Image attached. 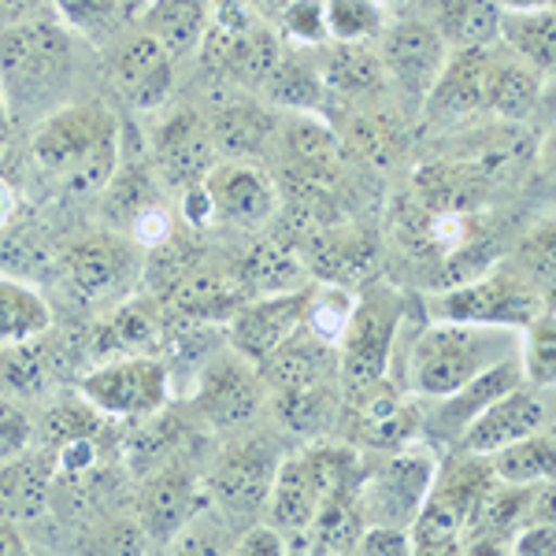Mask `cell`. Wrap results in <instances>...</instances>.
Here are the masks:
<instances>
[{
    "instance_id": "32",
    "label": "cell",
    "mask_w": 556,
    "mask_h": 556,
    "mask_svg": "<svg viewBox=\"0 0 556 556\" xmlns=\"http://www.w3.org/2000/svg\"><path fill=\"white\" fill-rule=\"evenodd\" d=\"M49 15L89 49H108L130 26L123 0H49Z\"/></svg>"
},
{
    "instance_id": "38",
    "label": "cell",
    "mask_w": 556,
    "mask_h": 556,
    "mask_svg": "<svg viewBox=\"0 0 556 556\" xmlns=\"http://www.w3.org/2000/svg\"><path fill=\"white\" fill-rule=\"evenodd\" d=\"M298 260H293L286 249H278L275 241H264V245L253 249V256L241 267V286L245 293H278V290H298Z\"/></svg>"
},
{
    "instance_id": "9",
    "label": "cell",
    "mask_w": 556,
    "mask_h": 556,
    "mask_svg": "<svg viewBox=\"0 0 556 556\" xmlns=\"http://www.w3.org/2000/svg\"><path fill=\"white\" fill-rule=\"evenodd\" d=\"M190 405L204 427L219 430V434H238L256 424L260 408L267 405V386L256 364H249L245 356H238L230 349V356H212L208 364H201L190 393Z\"/></svg>"
},
{
    "instance_id": "42",
    "label": "cell",
    "mask_w": 556,
    "mask_h": 556,
    "mask_svg": "<svg viewBox=\"0 0 556 556\" xmlns=\"http://www.w3.org/2000/svg\"><path fill=\"white\" fill-rule=\"evenodd\" d=\"M34 442H38V424L30 408L12 393H0V464L26 453Z\"/></svg>"
},
{
    "instance_id": "25",
    "label": "cell",
    "mask_w": 556,
    "mask_h": 556,
    "mask_svg": "<svg viewBox=\"0 0 556 556\" xmlns=\"http://www.w3.org/2000/svg\"><path fill=\"white\" fill-rule=\"evenodd\" d=\"M545 93V78L519 64L513 52L490 45V64H486V112L505 123H523L534 115L538 101Z\"/></svg>"
},
{
    "instance_id": "43",
    "label": "cell",
    "mask_w": 556,
    "mask_h": 556,
    "mask_svg": "<svg viewBox=\"0 0 556 556\" xmlns=\"http://www.w3.org/2000/svg\"><path fill=\"white\" fill-rule=\"evenodd\" d=\"M356 553H375V556H405V553H412V534H408V527H390V523H364L361 538H356Z\"/></svg>"
},
{
    "instance_id": "46",
    "label": "cell",
    "mask_w": 556,
    "mask_h": 556,
    "mask_svg": "<svg viewBox=\"0 0 556 556\" xmlns=\"http://www.w3.org/2000/svg\"><path fill=\"white\" fill-rule=\"evenodd\" d=\"M15 212H20V193H15V186L0 175V230L15 219Z\"/></svg>"
},
{
    "instance_id": "41",
    "label": "cell",
    "mask_w": 556,
    "mask_h": 556,
    "mask_svg": "<svg viewBox=\"0 0 556 556\" xmlns=\"http://www.w3.org/2000/svg\"><path fill=\"white\" fill-rule=\"evenodd\" d=\"M278 34L298 49H319L327 45V12H323V0H293L282 15H278Z\"/></svg>"
},
{
    "instance_id": "19",
    "label": "cell",
    "mask_w": 556,
    "mask_h": 556,
    "mask_svg": "<svg viewBox=\"0 0 556 556\" xmlns=\"http://www.w3.org/2000/svg\"><path fill=\"white\" fill-rule=\"evenodd\" d=\"M486 64L490 49H460L445 56L419 112L434 127H460L464 119L486 112Z\"/></svg>"
},
{
    "instance_id": "13",
    "label": "cell",
    "mask_w": 556,
    "mask_h": 556,
    "mask_svg": "<svg viewBox=\"0 0 556 556\" xmlns=\"http://www.w3.org/2000/svg\"><path fill=\"white\" fill-rule=\"evenodd\" d=\"M542 286H534L527 275H516L508 267H497L490 275L468 278L464 286L445 293L438 301L434 316L442 319H471V323H493V327L523 330L538 312L549 308L542 298Z\"/></svg>"
},
{
    "instance_id": "31",
    "label": "cell",
    "mask_w": 556,
    "mask_h": 556,
    "mask_svg": "<svg viewBox=\"0 0 556 556\" xmlns=\"http://www.w3.org/2000/svg\"><path fill=\"white\" fill-rule=\"evenodd\" d=\"M52 330V308L45 293L26 278L0 271V345H20Z\"/></svg>"
},
{
    "instance_id": "12",
    "label": "cell",
    "mask_w": 556,
    "mask_h": 556,
    "mask_svg": "<svg viewBox=\"0 0 556 556\" xmlns=\"http://www.w3.org/2000/svg\"><path fill=\"white\" fill-rule=\"evenodd\" d=\"M212 501L204 490V475L186 468L182 460H167L164 468L138 479L134 493V523L146 534L149 549H167L186 523L204 513Z\"/></svg>"
},
{
    "instance_id": "30",
    "label": "cell",
    "mask_w": 556,
    "mask_h": 556,
    "mask_svg": "<svg viewBox=\"0 0 556 556\" xmlns=\"http://www.w3.org/2000/svg\"><path fill=\"white\" fill-rule=\"evenodd\" d=\"M497 45L513 52L519 64L538 71L542 78L553 75V52H556V26L553 8H531V12H501Z\"/></svg>"
},
{
    "instance_id": "24",
    "label": "cell",
    "mask_w": 556,
    "mask_h": 556,
    "mask_svg": "<svg viewBox=\"0 0 556 556\" xmlns=\"http://www.w3.org/2000/svg\"><path fill=\"white\" fill-rule=\"evenodd\" d=\"M134 26L149 34L175 64H182L204 45V34L212 26V0H149Z\"/></svg>"
},
{
    "instance_id": "15",
    "label": "cell",
    "mask_w": 556,
    "mask_h": 556,
    "mask_svg": "<svg viewBox=\"0 0 556 556\" xmlns=\"http://www.w3.org/2000/svg\"><path fill=\"white\" fill-rule=\"evenodd\" d=\"M104 75L134 112H160L175 86V60L134 26L104 49Z\"/></svg>"
},
{
    "instance_id": "33",
    "label": "cell",
    "mask_w": 556,
    "mask_h": 556,
    "mask_svg": "<svg viewBox=\"0 0 556 556\" xmlns=\"http://www.w3.org/2000/svg\"><path fill=\"white\" fill-rule=\"evenodd\" d=\"M493 482H505V486H545L553 482V434L519 438V442L505 445V450L486 456Z\"/></svg>"
},
{
    "instance_id": "45",
    "label": "cell",
    "mask_w": 556,
    "mask_h": 556,
    "mask_svg": "<svg viewBox=\"0 0 556 556\" xmlns=\"http://www.w3.org/2000/svg\"><path fill=\"white\" fill-rule=\"evenodd\" d=\"M49 12V0H0V26H12Z\"/></svg>"
},
{
    "instance_id": "37",
    "label": "cell",
    "mask_w": 556,
    "mask_h": 556,
    "mask_svg": "<svg viewBox=\"0 0 556 556\" xmlns=\"http://www.w3.org/2000/svg\"><path fill=\"white\" fill-rule=\"evenodd\" d=\"M323 12L334 45H375L386 26L382 0H323Z\"/></svg>"
},
{
    "instance_id": "44",
    "label": "cell",
    "mask_w": 556,
    "mask_h": 556,
    "mask_svg": "<svg viewBox=\"0 0 556 556\" xmlns=\"http://www.w3.org/2000/svg\"><path fill=\"white\" fill-rule=\"evenodd\" d=\"M235 553L238 556H282L286 538H282V531H275L271 523H253L238 534Z\"/></svg>"
},
{
    "instance_id": "8",
    "label": "cell",
    "mask_w": 556,
    "mask_h": 556,
    "mask_svg": "<svg viewBox=\"0 0 556 556\" xmlns=\"http://www.w3.org/2000/svg\"><path fill=\"white\" fill-rule=\"evenodd\" d=\"M282 450L267 434H227L204 468V490L215 513L227 519H256L267 505Z\"/></svg>"
},
{
    "instance_id": "20",
    "label": "cell",
    "mask_w": 556,
    "mask_h": 556,
    "mask_svg": "<svg viewBox=\"0 0 556 556\" xmlns=\"http://www.w3.org/2000/svg\"><path fill=\"white\" fill-rule=\"evenodd\" d=\"M208 134L219 160H249L264 164V156L282 138V123L271 108L249 101V97H230L219 101L208 115Z\"/></svg>"
},
{
    "instance_id": "49",
    "label": "cell",
    "mask_w": 556,
    "mask_h": 556,
    "mask_svg": "<svg viewBox=\"0 0 556 556\" xmlns=\"http://www.w3.org/2000/svg\"><path fill=\"white\" fill-rule=\"evenodd\" d=\"M12 115H8V108H4V97H0V156H4V149H8V138H12Z\"/></svg>"
},
{
    "instance_id": "23",
    "label": "cell",
    "mask_w": 556,
    "mask_h": 556,
    "mask_svg": "<svg viewBox=\"0 0 556 556\" xmlns=\"http://www.w3.org/2000/svg\"><path fill=\"white\" fill-rule=\"evenodd\" d=\"M56 490V456L49 445L34 442L30 450L0 464V519L8 523H34L49 513Z\"/></svg>"
},
{
    "instance_id": "10",
    "label": "cell",
    "mask_w": 556,
    "mask_h": 556,
    "mask_svg": "<svg viewBox=\"0 0 556 556\" xmlns=\"http://www.w3.org/2000/svg\"><path fill=\"white\" fill-rule=\"evenodd\" d=\"M60 271L67 286L86 304H115L130 298L134 282L141 278V249L134 245L119 230H101V235H86L67 253L60 256Z\"/></svg>"
},
{
    "instance_id": "17",
    "label": "cell",
    "mask_w": 556,
    "mask_h": 556,
    "mask_svg": "<svg viewBox=\"0 0 556 556\" xmlns=\"http://www.w3.org/2000/svg\"><path fill=\"white\" fill-rule=\"evenodd\" d=\"M304 304H308V286L245 298L227 319L230 349L260 367L304 327Z\"/></svg>"
},
{
    "instance_id": "4",
    "label": "cell",
    "mask_w": 556,
    "mask_h": 556,
    "mask_svg": "<svg viewBox=\"0 0 556 556\" xmlns=\"http://www.w3.org/2000/svg\"><path fill=\"white\" fill-rule=\"evenodd\" d=\"M75 390L108 424H146L172 405V367L156 353H115L78 371Z\"/></svg>"
},
{
    "instance_id": "21",
    "label": "cell",
    "mask_w": 556,
    "mask_h": 556,
    "mask_svg": "<svg viewBox=\"0 0 556 556\" xmlns=\"http://www.w3.org/2000/svg\"><path fill=\"white\" fill-rule=\"evenodd\" d=\"M156 167L149 160V149L138 152L130 146V127L123 123V149H119V164H115L112 178L101 190V215L108 223V230H119L127 235L138 215H146L149 208L164 204V193H160L156 182Z\"/></svg>"
},
{
    "instance_id": "39",
    "label": "cell",
    "mask_w": 556,
    "mask_h": 556,
    "mask_svg": "<svg viewBox=\"0 0 556 556\" xmlns=\"http://www.w3.org/2000/svg\"><path fill=\"white\" fill-rule=\"evenodd\" d=\"M556 330H553V312L542 308L538 316L519 330V371L527 382L553 390V371H556Z\"/></svg>"
},
{
    "instance_id": "16",
    "label": "cell",
    "mask_w": 556,
    "mask_h": 556,
    "mask_svg": "<svg viewBox=\"0 0 556 556\" xmlns=\"http://www.w3.org/2000/svg\"><path fill=\"white\" fill-rule=\"evenodd\" d=\"M549 416H553L549 390L523 379V382H516L513 390L501 393L497 401H490V405L471 419L453 450L471 453V456H490V453L505 450V445L519 442V438L549 430Z\"/></svg>"
},
{
    "instance_id": "47",
    "label": "cell",
    "mask_w": 556,
    "mask_h": 556,
    "mask_svg": "<svg viewBox=\"0 0 556 556\" xmlns=\"http://www.w3.org/2000/svg\"><path fill=\"white\" fill-rule=\"evenodd\" d=\"M26 549H30V545H26L20 523H8V519H0V553H26Z\"/></svg>"
},
{
    "instance_id": "35",
    "label": "cell",
    "mask_w": 556,
    "mask_h": 556,
    "mask_svg": "<svg viewBox=\"0 0 556 556\" xmlns=\"http://www.w3.org/2000/svg\"><path fill=\"white\" fill-rule=\"evenodd\" d=\"M49 349L45 338L20 345H0V393L12 397H34L49 386Z\"/></svg>"
},
{
    "instance_id": "6",
    "label": "cell",
    "mask_w": 556,
    "mask_h": 556,
    "mask_svg": "<svg viewBox=\"0 0 556 556\" xmlns=\"http://www.w3.org/2000/svg\"><path fill=\"white\" fill-rule=\"evenodd\" d=\"M405 319H408V301L397 290H390V286L379 282L364 298H356L353 319H349L342 342L334 345L338 379H342L345 393L390 375Z\"/></svg>"
},
{
    "instance_id": "18",
    "label": "cell",
    "mask_w": 556,
    "mask_h": 556,
    "mask_svg": "<svg viewBox=\"0 0 556 556\" xmlns=\"http://www.w3.org/2000/svg\"><path fill=\"white\" fill-rule=\"evenodd\" d=\"M149 160L167 190L204 182V175L219 164V152L212 146L208 119L197 112H172L156 123L149 138Z\"/></svg>"
},
{
    "instance_id": "22",
    "label": "cell",
    "mask_w": 556,
    "mask_h": 556,
    "mask_svg": "<svg viewBox=\"0 0 556 556\" xmlns=\"http://www.w3.org/2000/svg\"><path fill=\"white\" fill-rule=\"evenodd\" d=\"M516 382H523L519 356H513V361H505L497 367H490V371H482L479 379H471L468 386L453 390L450 397L430 401L434 408H430V416H424L419 430H427V438H430V442H438V445H456L464 430H468L471 419L479 416L490 401H497L505 390H513Z\"/></svg>"
},
{
    "instance_id": "34",
    "label": "cell",
    "mask_w": 556,
    "mask_h": 556,
    "mask_svg": "<svg viewBox=\"0 0 556 556\" xmlns=\"http://www.w3.org/2000/svg\"><path fill=\"white\" fill-rule=\"evenodd\" d=\"M356 298L345 290L342 282H323L308 286V304H304V330H308L316 342L334 349L342 342L349 319H353Z\"/></svg>"
},
{
    "instance_id": "2",
    "label": "cell",
    "mask_w": 556,
    "mask_h": 556,
    "mask_svg": "<svg viewBox=\"0 0 556 556\" xmlns=\"http://www.w3.org/2000/svg\"><path fill=\"white\" fill-rule=\"evenodd\" d=\"M78 49L49 12L0 26V97L12 123H38L64 108L78 83Z\"/></svg>"
},
{
    "instance_id": "48",
    "label": "cell",
    "mask_w": 556,
    "mask_h": 556,
    "mask_svg": "<svg viewBox=\"0 0 556 556\" xmlns=\"http://www.w3.org/2000/svg\"><path fill=\"white\" fill-rule=\"evenodd\" d=\"M501 12H531V8H553V0H497Z\"/></svg>"
},
{
    "instance_id": "40",
    "label": "cell",
    "mask_w": 556,
    "mask_h": 556,
    "mask_svg": "<svg viewBox=\"0 0 556 556\" xmlns=\"http://www.w3.org/2000/svg\"><path fill=\"white\" fill-rule=\"evenodd\" d=\"M52 253L45 249V238L30 227H15V219L0 230V271L26 278L30 282L34 271H49Z\"/></svg>"
},
{
    "instance_id": "3",
    "label": "cell",
    "mask_w": 556,
    "mask_h": 556,
    "mask_svg": "<svg viewBox=\"0 0 556 556\" xmlns=\"http://www.w3.org/2000/svg\"><path fill=\"white\" fill-rule=\"evenodd\" d=\"M513 356H519V330L434 316L408 342L405 375L397 382L412 397L438 401Z\"/></svg>"
},
{
    "instance_id": "5",
    "label": "cell",
    "mask_w": 556,
    "mask_h": 556,
    "mask_svg": "<svg viewBox=\"0 0 556 556\" xmlns=\"http://www.w3.org/2000/svg\"><path fill=\"white\" fill-rule=\"evenodd\" d=\"M490 486L493 475L486 456L456 450L453 460H438L434 482H430L416 519L408 523L412 553H460L475 508Z\"/></svg>"
},
{
    "instance_id": "7",
    "label": "cell",
    "mask_w": 556,
    "mask_h": 556,
    "mask_svg": "<svg viewBox=\"0 0 556 556\" xmlns=\"http://www.w3.org/2000/svg\"><path fill=\"white\" fill-rule=\"evenodd\" d=\"M379 453L382 456H375V464L361 460V475H356L353 490L356 508H361L364 523L408 527L438 475V456L419 442Z\"/></svg>"
},
{
    "instance_id": "50",
    "label": "cell",
    "mask_w": 556,
    "mask_h": 556,
    "mask_svg": "<svg viewBox=\"0 0 556 556\" xmlns=\"http://www.w3.org/2000/svg\"><path fill=\"white\" fill-rule=\"evenodd\" d=\"M146 8H149V0H123V15H127L130 26L138 23V15L146 12Z\"/></svg>"
},
{
    "instance_id": "28",
    "label": "cell",
    "mask_w": 556,
    "mask_h": 556,
    "mask_svg": "<svg viewBox=\"0 0 556 556\" xmlns=\"http://www.w3.org/2000/svg\"><path fill=\"white\" fill-rule=\"evenodd\" d=\"M104 342L108 353H156L160 345L167 342V316H164V304L156 298H130L115 301L112 304V316L104 323ZM101 356V361H104Z\"/></svg>"
},
{
    "instance_id": "36",
    "label": "cell",
    "mask_w": 556,
    "mask_h": 556,
    "mask_svg": "<svg viewBox=\"0 0 556 556\" xmlns=\"http://www.w3.org/2000/svg\"><path fill=\"white\" fill-rule=\"evenodd\" d=\"M108 427V419L97 412L83 393H71V397H56L45 412V424H41V445L49 450H60L67 442H83V438H101V430Z\"/></svg>"
},
{
    "instance_id": "27",
    "label": "cell",
    "mask_w": 556,
    "mask_h": 556,
    "mask_svg": "<svg viewBox=\"0 0 556 556\" xmlns=\"http://www.w3.org/2000/svg\"><path fill=\"white\" fill-rule=\"evenodd\" d=\"M323 60L319 75L323 86H327V97H345L349 104L361 101H375L379 89H386L379 56H375V45H319Z\"/></svg>"
},
{
    "instance_id": "11",
    "label": "cell",
    "mask_w": 556,
    "mask_h": 556,
    "mask_svg": "<svg viewBox=\"0 0 556 556\" xmlns=\"http://www.w3.org/2000/svg\"><path fill=\"white\" fill-rule=\"evenodd\" d=\"M375 56H379L386 89H397L401 101L419 112L450 49L424 15H405V20H386L375 41Z\"/></svg>"
},
{
    "instance_id": "14",
    "label": "cell",
    "mask_w": 556,
    "mask_h": 556,
    "mask_svg": "<svg viewBox=\"0 0 556 556\" xmlns=\"http://www.w3.org/2000/svg\"><path fill=\"white\" fill-rule=\"evenodd\" d=\"M204 193L212 201L215 227L245 230V235L267 230L282 212L278 182L264 172V164H249V160H219L204 175Z\"/></svg>"
},
{
    "instance_id": "26",
    "label": "cell",
    "mask_w": 556,
    "mask_h": 556,
    "mask_svg": "<svg viewBox=\"0 0 556 556\" xmlns=\"http://www.w3.org/2000/svg\"><path fill=\"white\" fill-rule=\"evenodd\" d=\"M424 20L434 26L450 52L497 45V0H424Z\"/></svg>"
},
{
    "instance_id": "1",
    "label": "cell",
    "mask_w": 556,
    "mask_h": 556,
    "mask_svg": "<svg viewBox=\"0 0 556 556\" xmlns=\"http://www.w3.org/2000/svg\"><path fill=\"white\" fill-rule=\"evenodd\" d=\"M123 119L104 101H67L30 130L34 172L64 197H101L119 164Z\"/></svg>"
},
{
    "instance_id": "29",
    "label": "cell",
    "mask_w": 556,
    "mask_h": 556,
    "mask_svg": "<svg viewBox=\"0 0 556 556\" xmlns=\"http://www.w3.org/2000/svg\"><path fill=\"white\" fill-rule=\"evenodd\" d=\"M264 93L275 108H282V112H290V115H323L330 101L327 86H323V75H319V64L304 56V49H298V45H293V49L286 45L275 75L267 78Z\"/></svg>"
}]
</instances>
